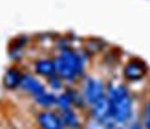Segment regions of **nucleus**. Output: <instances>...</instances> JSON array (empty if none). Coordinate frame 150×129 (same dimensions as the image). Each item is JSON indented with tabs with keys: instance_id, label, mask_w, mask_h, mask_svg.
Segmentation results:
<instances>
[{
	"instance_id": "f257e3e1",
	"label": "nucleus",
	"mask_w": 150,
	"mask_h": 129,
	"mask_svg": "<svg viewBox=\"0 0 150 129\" xmlns=\"http://www.w3.org/2000/svg\"><path fill=\"white\" fill-rule=\"evenodd\" d=\"M92 58L84 49H64L57 51L53 56L57 75L64 80L66 86H77L86 77V64Z\"/></svg>"
},
{
	"instance_id": "f03ea898",
	"label": "nucleus",
	"mask_w": 150,
	"mask_h": 129,
	"mask_svg": "<svg viewBox=\"0 0 150 129\" xmlns=\"http://www.w3.org/2000/svg\"><path fill=\"white\" fill-rule=\"evenodd\" d=\"M79 89H81L82 96H84L88 107L93 105L95 102L103 100V98H106V82H104L103 78H99V77L86 75V77L81 80Z\"/></svg>"
},
{
	"instance_id": "7ed1b4c3",
	"label": "nucleus",
	"mask_w": 150,
	"mask_h": 129,
	"mask_svg": "<svg viewBox=\"0 0 150 129\" xmlns=\"http://www.w3.org/2000/svg\"><path fill=\"white\" fill-rule=\"evenodd\" d=\"M121 73H123L125 84H137V82H143L150 75V67H148V64L143 58L130 56L123 64V71Z\"/></svg>"
},
{
	"instance_id": "20e7f679",
	"label": "nucleus",
	"mask_w": 150,
	"mask_h": 129,
	"mask_svg": "<svg viewBox=\"0 0 150 129\" xmlns=\"http://www.w3.org/2000/svg\"><path fill=\"white\" fill-rule=\"evenodd\" d=\"M35 126L37 129H64V124L61 120L59 111L51 109V111H37L33 115Z\"/></svg>"
},
{
	"instance_id": "39448f33",
	"label": "nucleus",
	"mask_w": 150,
	"mask_h": 129,
	"mask_svg": "<svg viewBox=\"0 0 150 129\" xmlns=\"http://www.w3.org/2000/svg\"><path fill=\"white\" fill-rule=\"evenodd\" d=\"M20 91L24 93L26 96L29 98H35L39 96L40 93L46 91V82H42L37 75L29 73V71H24V77H22V82H20Z\"/></svg>"
},
{
	"instance_id": "423d86ee",
	"label": "nucleus",
	"mask_w": 150,
	"mask_h": 129,
	"mask_svg": "<svg viewBox=\"0 0 150 129\" xmlns=\"http://www.w3.org/2000/svg\"><path fill=\"white\" fill-rule=\"evenodd\" d=\"M29 40L31 38H29L28 35H18V36H15V38H11L9 44H7V56H9L11 62H15V66L24 58V51L28 47Z\"/></svg>"
},
{
	"instance_id": "0eeeda50",
	"label": "nucleus",
	"mask_w": 150,
	"mask_h": 129,
	"mask_svg": "<svg viewBox=\"0 0 150 129\" xmlns=\"http://www.w3.org/2000/svg\"><path fill=\"white\" fill-rule=\"evenodd\" d=\"M31 73L37 75V77H42V78H50L57 75V69H55V62H53V56H39L31 62Z\"/></svg>"
},
{
	"instance_id": "6e6552de",
	"label": "nucleus",
	"mask_w": 150,
	"mask_h": 129,
	"mask_svg": "<svg viewBox=\"0 0 150 129\" xmlns=\"http://www.w3.org/2000/svg\"><path fill=\"white\" fill-rule=\"evenodd\" d=\"M86 116L92 120V122L99 124V126L104 122V120H108L110 118V102H108V98H103V100L95 102L93 105H90L88 111H86Z\"/></svg>"
},
{
	"instance_id": "1a4fd4ad",
	"label": "nucleus",
	"mask_w": 150,
	"mask_h": 129,
	"mask_svg": "<svg viewBox=\"0 0 150 129\" xmlns=\"http://www.w3.org/2000/svg\"><path fill=\"white\" fill-rule=\"evenodd\" d=\"M22 77H24V71L20 69L18 66H9L7 69L4 71V77H2V87L6 91H17L20 89V82Z\"/></svg>"
},
{
	"instance_id": "9d476101",
	"label": "nucleus",
	"mask_w": 150,
	"mask_h": 129,
	"mask_svg": "<svg viewBox=\"0 0 150 129\" xmlns=\"http://www.w3.org/2000/svg\"><path fill=\"white\" fill-rule=\"evenodd\" d=\"M31 100H33L35 107L39 111H51V109L57 107V93H53V91H50V89H46L44 93L31 98Z\"/></svg>"
},
{
	"instance_id": "9b49d317",
	"label": "nucleus",
	"mask_w": 150,
	"mask_h": 129,
	"mask_svg": "<svg viewBox=\"0 0 150 129\" xmlns=\"http://www.w3.org/2000/svg\"><path fill=\"white\" fill-rule=\"evenodd\" d=\"M61 120L64 124V129H84V120H82L81 113L77 109H68L61 111Z\"/></svg>"
},
{
	"instance_id": "f8f14e48",
	"label": "nucleus",
	"mask_w": 150,
	"mask_h": 129,
	"mask_svg": "<svg viewBox=\"0 0 150 129\" xmlns=\"http://www.w3.org/2000/svg\"><path fill=\"white\" fill-rule=\"evenodd\" d=\"M82 49H84L90 56H93V55H99V53H106L110 47H108V42H104L103 38L90 36V38L82 40Z\"/></svg>"
},
{
	"instance_id": "ddd939ff",
	"label": "nucleus",
	"mask_w": 150,
	"mask_h": 129,
	"mask_svg": "<svg viewBox=\"0 0 150 129\" xmlns=\"http://www.w3.org/2000/svg\"><path fill=\"white\" fill-rule=\"evenodd\" d=\"M68 109H73V100L68 91H62V93H57V107L55 111H68Z\"/></svg>"
},
{
	"instance_id": "4468645a",
	"label": "nucleus",
	"mask_w": 150,
	"mask_h": 129,
	"mask_svg": "<svg viewBox=\"0 0 150 129\" xmlns=\"http://www.w3.org/2000/svg\"><path fill=\"white\" fill-rule=\"evenodd\" d=\"M139 122H141V126H143V129H150V96L145 98L143 104H141Z\"/></svg>"
},
{
	"instance_id": "2eb2a0df",
	"label": "nucleus",
	"mask_w": 150,
	"mask_h": 129,
	"mask_svg": "<svg viewBox=\"0 0 150 129\" xmlns=\"http://www.w3.org/2000/svg\"><path fill=\"white\" fill-rule=\"evenodd\" d=\"M46 87L50 91H53V93H62L64 87H66V84H64V80L59 77V75H53V77H50L46 80Z\"/></svg>"
},
{
	"instance_id": "dca6fc26",
	"label": "nucleus",
	"mask_w": 150,
	"mask_h": 129,
	"mask_svg": "<svg viewBox=\"0 0 150 129\" xmlns=\"http://www.w3.org/2000/svg\"><path fill=\"white\" fill-rule=\"evenodd\" d=\"M128 129H143V126H141V122H139V118H136L134 122H130L128 124Z\"/></svg>"
},
{
	"instance_id": "f3484780",
	"label": "nucleus",
	"mask_w": 150,
	"mask_h": 129,
	"mask_svg": "<svg viewBox=\"0 0 150 129\" xmlns=\"http://www.w3.org/2000/svg\"><path fill=\"white\" fill-rule=\"evenodd\" d=\"M117 129H128V126H117Z\"/></svg>"
},
{
	"instance_id": "a211bd4d",
	"label": "nucleus",
	"mask_w": 150,
	"mask_h": 129,
	"mask_svg": "<svg viewBox=\"0 0 150 129\" xmlns=\"http://www.w3.org/2000/svg\"><path fill=\"white\" fill-rule=\"evenodd\" d=\"M88 129H95V127H88Z\"/></svg>"
}]
</instances>
